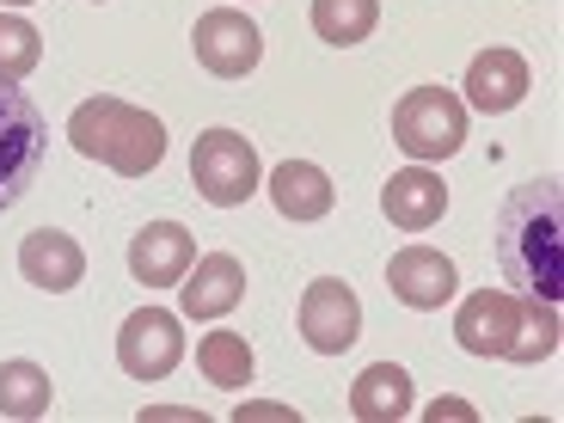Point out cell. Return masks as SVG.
Here are the masks:
<instances>
[{
  "label": "cell",
  "instance_id": "6da1fadb",
  "mask_svg": "<svg viewBox=\"0 0 564 423\" xmlns=\"http://www.w3.org/2000/svg\"><path fill=\"white\" fill-rule=\"evenodd\" d=\"M491 246H497V270L516 295L564 301V184L558 178L516 184L497 209Z\"/></svg>",
  "mask_w": 564,
  "mask_h": 423
},
{
  "label": "cell",
  "instance_id": "7a4b0ae2",
  "mask_svg": "<svg viewBox=\"0 0 564 423\" xmlns=\"http://www.w3.org/2000/svg\"><path fill=\"white\" fill-rule=\"evenodd\" d=\"M68 141L86 160L111 166L117 178H148V172L166 160V123H160L154 111H141V105H129V99H111V93L74 105Z\"/></svg>",
  "mask_w": 564,
  "mask_h": 423
},
{
  "label": "cell",
  "instance_id": "3957f363",
  "mask_svg": "<svg viewBox=\"0 0 564 423\" xmlns=\"http://www.w3.org/2000/svg\"><path fill=\"white\" fill-rule=\"evenodd\" d=\"M393 141L399 154H411L417 166L448 160L466 148V99H454L448 86H411L393 105Z\"/></svg>",
  "mask_w": 564,
  "mask_h": 423
},
{
  "label": "cell",
  "instance_id": "277c9868",
  "mask_svg": "<svg viewBox=\"0 0 564 423\" xmlns=\"http://www.w3.org/2000/svg\"><path fill=\"white\" fill-rule=\"evenodd\" d=\"M43 148H50V129H43L37 99H25V86L0 74V215L37 184Z\"/></svg>",
  "mask_w": 564,
  "mask_h": 423
},
{
  "label": "cell",
  "instance_id": "5b68a950",
  "mask_svg": "<svg viewBox=\"0 0 564 423\" xmlns=\"http://www.w3.org/2000/svg\"><path fill=\"white\" fill-rule=\"evenodd\" d=\"M264 166H258V148L240 135V129H203L197 148H191V184L197 197L215 203V209H240L258 191Z\"/></svg>",
  "mask_w": 564,
  "mask_h": 423
},
{
  "label": "cell",
  "instance_id": "8992f818",
  "mask_svg": "<svg viewBox=\"0 0 564 423\" xmlns=\"http://www.w3.org/2000/svg\"><path fill=\"white\" fill-rule=\"evenodd\" d=\"M191 50H197V62L215 80H246V74L258 68V56H264V37H258V25L240 7H215V13L197 19Z\"/></svg>",
  "mask_w": 564,
  "mask_h": 423
},
{
  "label": "cell",
  "instance_id": "52a82bcc",
  "mask_svg": "<svg viewBox=\"0 0 564 423\" xmlns=\"http://www.w3.org/2000/svg\"><path fill=\"white\" fill-rule=\"evenodd\" d=\"M117 362H123V375H135V381H166L172 368L184 362L178 319H172L166 307H135L123 319V332H117Z\"/></svg>",
  "mask_w": 564,
  "mask_h": 423
},
{
  "label": "cell",
  "instance_id": "ba28073f",
  "mask_svg": "<svg viewBox=\"0 0 564 423\" xmlns=\"http://www.w3.org/2000/svg\"><path fill=\"white\" fill-rule=\"evenodd\" d=\"M356 332H362V301H356V289L344 276H319L301 295V338H307V350L344 356L356 344Z\"/></svg>",
  "mask_w": 564,
  "mask_h": 423
},
{
  "label": "cell",
  "instance_id": "9c48e42d",
  "mask_svg": "<svg viewBox=\"0 0 564 423\" xmlns=\"http://www.w3.org/2000/svg\"><path fill=\"white\" fill-rule=\"evenodd\" d=\"M516 332H522V295L479 289V295H466L460 313H454V344L473 356H509Z\"/></svg>",
  "mask_w": 564,
  "mask_h": 423
},
{
  "label": "cell",
  "instance_id": "30bf717a",
  "mask_svg": "<svg viewBox=\"0 0 564 423\" xmlns=\"http://www.w3.org/2000/svg\"><path fill=\"white\" fill-rule=\"evenodd\" d=\"M387 289H393L405 307L430 313V307H442V301H454L460 270H454V258L436 252V246H405V252H393V264H387Z\"/></svg>",
  "mask_w": 564,
  "mask_h": 423
},
{
  "label": "cell",
  "instance_id": "8fae6325",
  "mask_svg": "<svg viewBox=\"0 0 564 423\" xmlns=\"http://www.w3.org/2000/svg\"><path fill=\"white\" fill-rule=\"evenodd\" d=\"M191 264H197V240L178 221H148L129 240V270H135L141 289H172V282H184Z\"/></svg>",
  "mask_w": 564,
  "mask_h": 423
},
{
  "label": "cell",
  "instance_id": "7c38bea8",
  "mask_svg": "<svg viewBox=\"0 0 564 423\" xmlns=\"http://www.w3.org/2000/svg\"><path fill=\"white\" fill-rule=\"evenodd\" d=\"M246 295V264L234 252H209L197 258V264L184 270V319H221V313H234Z\"/></svg>",
  "mask_w": 564,
  "mask_h": 423
},
{
  "label": "cell",
  "instance_id": "4fadbf2b",
  "mask_svg": "<svg viewBox=\"0 0 564 423\" xmlns=\"http://www.w3.org/2000/svg\"><path fill=\"white\" fill-rule=\"evenodd\" d=\"M381 209H387V221H393V227L423 234V227H436L442 215H448V184H442L430 166H417V160H411L405 172H393V178H387Z\"/></svg>",
  "mask_w": 564,
  "mask_h": 423
},
{
  "label": "cell",
  "instance_id": "5bb4252c",
  "mask_svg": "<svg viewBox=\"0 0 564 423\" xmlns=\"http://www.w3.org/2000/svg\"><path fill=\"white\" fill-rule=\"evenodd\" d=\"M522 99H528V62L516 50H479L473 68H466V105L497 117V111H516Z\"/></svg>",
  "mask_w": 564,
  "mask_h": 423
},
{
  "label": "cell",
  "instance_id": "9a60e30c",
  "mask_svg": "<svg viewBox=\"0 0 564 423\" xmlns=\"http://www.w3.org/2000/svg\"><path fill=\"white\" fill-rule=\"evenodd\" d=\"M19 270H25L31 289L68 295V289H80V276H86V252L68 240V234H56V227H37V234H25V246H19Z\"/></svg>",
  "mask_w": 564,
  "mask_h": 423
},
{
  "label": "cell",
  "instance_id": "2e32d148",
  "mask_svg": "<svg viewBox=\"0 0 564 423\" xmlns=\"http://www.w3.org/2000/svg\"><path fill=\"white\" fill-rule=\"evenodd\" d=\"M356 423H405L411 417V375L399 362H368L350 387Z\"/></svg>",
  "mask_w": 564,
  "mask_h": 423
},
{
  "label": "cell",
  "instance_id": "e0dca14e",
  "mask_svg": "<svg viewBox=\"0 0 564 423\" xmlns=\"http://www.w3.org/2000/svg\"><path fill=\"white\" fill-rule=\"evenodd\" d=\"M270 197H276V209L289 215V221H325L332 203H338V191H332V178H325L313 160H282V166L270 172Z\"/></svg>",
  "mask_w": 564,
  "mask_h": 423
},
{
  "label": "cell",
  "instance_id": "ac0fdd59",
  "mask_svg": "<svg viewBox=\"0 0 564 423\" xmlns=\"http://www.w3.org/2000/svg\"><path fill=\"white\" fill-rule=\"evenodd\" d=\"M50 399H56V387H50V375H43L37 362H0V417L13 423H31L50 411Z\"/></svg>",
  "mask_w": 564,
  "mask_h": 423
},
{
  "label": "cell",
  "instance_id": "d6986e66",
  "mask_svg": "<svg viewBox=\"0 0 564 423\" xmlns=\"http://www.w3.org/2000/svg\"><path fill=\"white\" fill-rule=\"evenodd\" d=\"M375 25H381V0H313V31L338 50L362 43Z\"/></svg>",
  "mask_w": 564,
  "mask_h": 423
},
{
  "label": "cell",
  "instance_id": "ffe728a7",
  "mask_svg": "<svg viewBox=\"0 0 564 423\" xmlns=\"http://www.w3.org/2000/svg\"><path fill=\"white\" fill-rule=\"evenodd\" d=\"M197 368H203V381H215V387H246L258 356L240 332H209V338L197 344Z\"/></svg>",
  "mask_w": 564,
  "mask_h": 423
},
{
  "label": "cell",
  "instance_id": "44dd1931",
  "mask_svg": "<svg viewBox=\"0 0 564 423\" xmlns=\"http://www.w3.org/2000/svg\"><path fill=\"white\" fill-rule=\"evenodd\" d=\"M552 350H558V301L522 295V332H516L503 362H546Z\"/></svg>",
  "mask_w": 564,
  "mask_h": 423
},
{
  "label": "cell",
  "instance_id": "7402d4cb",
  "mask_svg": "<svg viewBox=\"0 0 564 423\" xmlns=\"http://www.w3.org/2000/svg\"><path fill=\"white\" fill-rule=\"evenodd\" d=\"M37 62H43L37 25H31V19H19V13H0V74H7V80H25Z\"/></svg>",
  "mask_w": 564,
  "mask_h": 423
},
{
  "label": "cell",
  "instance_id": "603a6c76",
  "mask_svg": "<svg viewBox=\"0 0 564 423\" xmlns=\"http://www.w3.org/2000/svg\"><path fill=\"white\" fill-rule=\"evenodd\" d=\"M442 417H460V423H473V405H460V399H436V405H430V423H442Z\"/></svg>",
  "mask_w": 564,
  "mask_h": 423
},
{
  "label": "cell",
  "instance_id": "cb8c5ba5",
  "mask_svg": "<svg viewBox=\"0 0 564 423\" xmlns=\"http://www.w3.org/2000/svg\"><path fill=\"white\" fill-rule=\"evenodd\" d=\"M246 417H295V411H289V405H240V423Z\"/></svg>",
  "mask_w": 564,
  "mask_h": 423
},
{
  "label": "cell",
  "instance_id": "d4e9b609",
  "mask_svg": "<svg viewBox=\"0 0 564 423\" xmlns=\"http://www.w3.org/2000/svg\"><path fill=\"white\" fill-rule=\"evenodd\" d=\"M7 7H31V0H7Z\"/></svg>",
  "mask_w": 564,
  "mask_h": 423
}]
</instances>
